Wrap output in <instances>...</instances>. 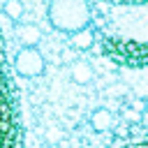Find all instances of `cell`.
Returning a JSON list of instances; mask_svg holds the SVG:
<instances>
[{"label":"cell","instance_id":"cell-7","mask_svg":"<svg viewBox=\"0 0 148 148\" xmlns=\"http://www.w3.org/2000/svg\"><path fill=\"white\" fill-rule=\"evenodd\" d=\"M113 148H148V136L136 139V141H127V143H120V146H113Z\"/></svg>","mask_w":148,"mask_h":148},{"label":"cell","instance_id":"cell-3","mask_svg":"<svg viewBox=\"0 0 148 148\" xmlns=\"http://www.w3.org/2000/svg\"><path fill=\"white\" fill-rule=\"evenodd\" d=\"M46 69V60L37 46H21V51L14 58V74L23 79H35L42 76Z\"/></svg>","mask_w":148,"mask_h":148},{"label":"cell","instance_id":"cell-4","mask_svg":"<svg viewBox=\"0 0 148 148\" xmlns=\"http://www.w3.org/2000/svg\"><path fill=\"white\" fill-rule=\"evenodd\" d=\"M18 35H21V44H23V46H37L39 32H37L35 25H21V28H18Z\"/></svg>","mask_w":148,"mask_h":148},{"label":"cell","instance_id":"cell-5","mask_svg":"<svg viewBox=\"0 0 148 148\" xmlns=\"http://www.w3.org/2000/svg\"><path fill=\"white\" fill-rule=\"evenodd\" d=\"M5 14H7V18L18 21V18L23 16V5H21V0H7V2H5Z\"/></svg>","mask_w":148,"mask_h":148},{"label":"cell","instance_id":"cell-8","mask_svg":"<svg viewBox=\"0 0 148 148\" xmlns=\"http://www.w3.org/2000/svg\"><path fill=\"white\" fill-rule=\"evenodd\" d=\"M104 2H113V5H148V0H104Z\"/></svg>","mask_w":148,"mask_h":148},{"label":"cell","instance_id":"cell-1","mask_svg":"<svg viewBox=\"0 0 148 148\" xmlns=\"http://www.w3.org/2000/svg\"><path fill=\"white\" fill-rule=\"evenodd\" d=\"M0 148H23L21 111L14 88V67L7 60L0 35Z\"/></svg>","mask_w":148,"mask_h":148},{"label":"cell","instance_id":"cell-6","mask_svg":"<svg viewBox=\"0 0 148 148\" xmlns=\"http://www.w3.org/2000/svg\"><path fill=\"white\" fill-rule=\"evenodd\" d=\"M76 81L79 83H88L90 81V67L86 62H79L76 65Z\"/></svg>","mask_w":148,"mask_h":148},{"label":"cell","instance_id":"cell-2","mask_svg":"<svg viewBox=\"0 0 148 148\" xmlns=\"http://www.w3.org/2000/svg\"><path fill=\"white\" fill-rule=\"evenodd\" d=\"M46 18L58 32L76 37L90 25L92 12L88 0H49Z\"/></svg>","mask_w":148,"mask_h":148}]
</instances>
